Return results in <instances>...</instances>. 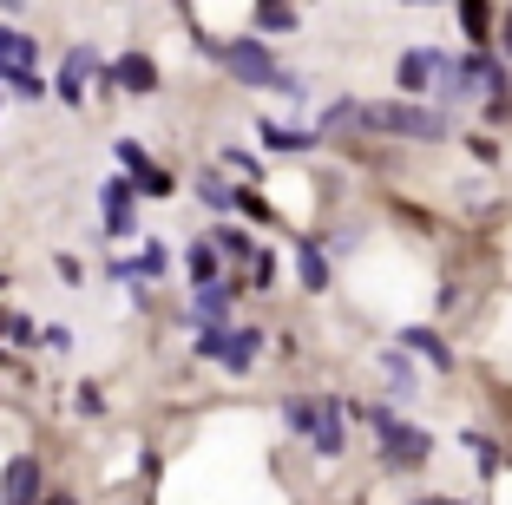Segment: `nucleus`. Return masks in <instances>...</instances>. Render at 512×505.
<instances>
[{
    "label": "nucleus",
    "instance_id": "2",
    "mask_svg": "<svg viewBox=\"0 0 512 505\" xmlns=\"http://www.w3.org/2000/svg\"><path fill=\"white\" fill-rule=\"evenodd\" d=\"M211 53L243 79V86H283V66H276V53L263 40H224V46H211Z\"/></svg>",
    "mask_w": 512,
    "mask_h": 505
},
{
    "label": "nucleus",
    "instance_id": "16",
    "mask_svg": "<svg viewBox=\"0 0 512 505\" xmlns=\"http://www.w3.org/2000/svg\"><path fill=\"white\" fill-rule=\"evenodd\" d=\"M112 276H165V243H145V250H138V263H119Z\"/></svg>",
    "mask_w": 512,
    "mask_h": 505
},
{
    "label": "nucleus",
    "instance_id": "13",
    "mask_svg": "<svg viewBox=\"0 0 512 505\" xmlns=\"http://www.w3.org/2000/svg\"><path fill=\"white\" fill-rule=\"evenodd\" d=\"M401 348H414V355H427V361H434V368H447V342H440V335H434V328H401Z\"/></svg>",
    "mask_w": 512,
    "mask_h": 505
},
{
    "label": "nucleus",
    "instance_id": "8",
    "mask_svg": "<svg viewBox=\"0 0 512 505\" xmlns=\"http://www.w3.org/2000/svg\"><path fill=\"white\" fill-rule=\"evenodd\" d=\"M132 184H125V178H112L106 184V237H125V230H132Z\"/></svg>",
    "mask_w": 512,
    "mask_h": 505
},
{
    "label": "nucleus",
    "instance_id": "11",
    "mask_svg": "<svg viewBox=\"0 0 512 505\" xmlns=\"http://www.w3.org/2000/svg\"><path fill=\"white\" fill-rule=\"evenodd\" d=\"M440 60H447V53H407V60H401V86L407 92H427V86H434V73H440Z\"/></svg>",
    "mask_w": 512,
    "mask_h": 505
},
{
    "label": "nucleus",
    "instance_id": "18",
    "mask_svg": "<svg viewBox=\"0 0 512 505\" xmlns=\"http://www.w3.org/2000/svg\"><path fill=\"white\" fill-rule=\"evenodd\" d=\"M191 276H197L204 289L217 283V250H211V243H191Z\"/></svg>",
    "mask_w": 512,
    "mask_h": 505
},
{
    "label": "nucleus",
    "instance_id": "24",
    "mask_svg": "<svg viewBox=\"0 0 512 505\" xmlns=\"http://www.w3.org/2000/svg\"><path fill=\"white\" fill-rule=\"evenodd\" d=\"M460 20H467V33H473V40H486V20H493V14H486L480 0H473V7H460Z\"/></svg>",
    "mask_w": 512,
    "mask_h": 505
},
{
    "label": "nucleus",
    "instance_id": "10",
    "mask_svg": "<svg viewBox=\"0 0 512 505\" xmlns=\"http://www.w3.org/2000/svg\"><path fill=\"white\" fill-rule=\"evenodd\" d=\"M92 66H99V60H92V46H73V60H66V73H60V99H66V105H79Z\"/></svg>",
    "mask_w": 512,
    "mask_h": 505
},
{
    "label": "nucleus",
    "instance_id": "6",
    "mask_svg": "<svg viewBox=\"0 0 512 505\" xmlns=\"http://www.w3.org/2000/svg\"><path fill=\"white\" fill-rule=\"evenodd\" d=\"M33 492H40V460H14L7 479H0V499L7 505H33Z\"/></svg>",
    "mask_w": 512,
    "mask_h": 505
},
{
    "label": "nucleus",
    "instance_id": "5",
    "mask_svg": "<svg viewBox=\"0 0 512 505\" xmlns=\"http://www.w3.org/2000/svg\"><path fill=\"white\" fill-rule=\"evenodd\" d=\"M256 348H263V335H256V328H224V348H217V361H224V368H256Z\"/></svg>",
    "mask_w": 512,
    "mask_h": 505
},
{
    "label": "nucleus",
    "instance_id": "17",
    "mask_svg": "<svg viewBox=\"0 0 512 505\" xmlns=\"http://www.w3.org/2000/svg\"><path fill=\"white\" fill-rule=\"evenodd\" d=\"M381 368H388V387H394V394H401V401H407V394H414V368H407V355H401V348H394V355L381 361Z\"/></svg>",
    "mask_w": 512,
    "mask_h": 505
},
{
    "label": "nucleus",
    "instance_id": "21",
    "mask_svg": "<svg viewBox=\"0 0 512 505\" xmlns=\"http://www.w3.org/2000/svg\"><path fill=\"white\" fill-rule=\"evenodd\" d=\"M197 197H204L211 210H230V184H224V178H211V171L197 178Z\"/></svg>",
    "mask_w": 512,
    "mask_h": 505
},
{
    "label": "nucleus",
    "instance_id": "9",
    "mask_svg": "<svg viewBox=\"0 0 512 505\" xmlns=\"http://www.w3.org/2000/svg\"><path fill=\"white\" fill-rule=\"evenodd\" d=\"M20 73H33V40L0 27V79H20Z\"/></svg>",
    "mask_w": 512,
    "mask_h": 505
},
{
    "label": "nucleus",
    "instance_id": "19",
    "mask_svg": "<svg viewBox=\"0 0 512 505\" xmlns=\"http://www.w3.org/2000/svg\"><path fill=\"white\" fill-rule=\"evenodd\" d=\"M283 414H289V427H296V433H316V420H322V401H289Z\"/></svg>",
    "mask_w": 512,
    "mask_h": 505
},
{
    "label": "nucleus",
    "instance_id": "22",
    "mask_svg": "<svg viewBox=\"0 0 512 505\" xmlns=\"http://www.w3.org/2000/svg\"><path fill=\"white\" fill-rule=\"evenodd\" d=\"M230 210H243V217H256V223H270V204L256 191H230Z\"/></svg>",
    "mask_w": 512,
    "mask_h": 505
},
{
    "label": "nucleus",
    "instance_id": "26",
    "mask_svg": "<svg viewBox=\"0 0 512 505\" xmlns=\"http://www.w3.org/2000/svg\"><path fill=\"white\" fill-rule=\"evenodd\" d=\"M53 505H73V499H53Z\"/></svg>",
    "mask_w": 512,
    "mask_h": 505
},
{
    "label": "nucleus",
    "instance_id": "25",
    "mask_svg": "<svg viewBox=\"0 0 512 505\" xmlns=\"http://www.w3.org/2000/svg\"><path fill=\"white\" fill-rule=\"evenodd\" d=\"M421 505H460V499H421Z\"/></svg>",
    "mask_w": 512,
    "mask_h": 505
},
{
    "label": "nucleus",
    "instance_id": "14",
    "mask_svg": "<svg viewBox=\"0 0 512 505\" xmlns=\"http://www.w3.org/2000/svg\"><path fill=\"white\" fill-rule=\"evenodd\" d=\"M342 407H322V420H316V453L322 460H335V453H342Z\"/></svg>",
    "mask_w": 512,
    "mask_h": 505
},
{
    "label": "nucleus",
    "instance_id": "4",
    "mask_svg": "<svg viewBox=\"0 0 512 505\" xmlns=\"http://www.w3.org/2000/svg\"><path fill=\"white\" fill-rule=\"evenodd\" d=\"M119 164L132 171V191H145V197H165V191H171V178H165V171H158V164L145 158V145H132V138L119 145Z\"/></svg>",
    "mask_w": 512,
    "mask_h": 505
},
{
    "label": "nucleus",
    "instance_id": "23",
    "mask_svg": "<svg viewBox=\"0 0 512 505\" xmlns=\"http://www.w3.org/2000/svg\"><path fill=\"white\" fill-rule=\"evenodd\" d=\"M256 27H270V33L296 27V7H256Z\"/></svg>",
    "mask_w": 512,
    "mask_h": 505
},
{
    "label": "nucleus",
    "instance_id": "15",
    "mask_svg": "<svg viewBox=\"0 0 512 505\" xmlns=\"http://www.w3.org/2000/svg\"><path fill=\"white\" fill-rule=\"evenodd\" d=\"M296 269H302V289H329V256L316 243H302L296 250Z\"/></svg>",
    "mask_w": 512,
    "mask_h": 505
},
{
    "label": "nucleus",
    "instance_id": "3",
    "mask_svg": "<svg viewBox=\"0 0 512 505\" xmlns=\"http://www.w3.org/2000/svg\"><path fill=\"white\" fill-rule=\"evenodd\" d=\"M375 132H401V138H447V119L440 112H427V105H375V112H362Z\"/></svg>",
    "mask_w": 512,
    "mask_h": 505
},
{
    "label": "nucleus",
    "instance_id": "1",
    "mask_svg": "<svg viewBox=\"0 0 512 505\" xmlns=\"http://www.w3.org/2000/svg\"><path fill=\"white\" fill-rule=\"evenodd\" d=\"M362 414L375 420V433H381V466H394V473H414V466H427L434 440H427L421 427L394 420V407H362Z\"/></svg>",
    "mask_w": 512,
    "mask_h": 505
},
{
    "label": "nucleus",
    "instance_id": "12",
    "mask_svg": "<svg viewBox=\"0 0 512 505\" xmlns=\"http://www.w3.org/2000/svg\"><path fill=\"white\" fill-rule=\"evenodd\" d=\"M224 315H230V289H224V283L197 289V309H191V322H204V328H224Z\"/></svg>",
    "mask_w": 512,
    "mask_h": 505
},
{
    "label": "nucleus",
    "instance_id": "7",
    "mask_svg": "<svg viewBox=\"0 0 512 505\" xmlns=\"http://www.w3.org/2000/svg\"><path fill=\"white\" fill-rule=\"evenodd\" d=\"M106 86H125V92H151V86H158V66H151L145 53H125V60H119V66L106 73Z\"/></svg>",
    "mask_w": 512,
    "mask_h": 505
},
{
    "label": "nucleus",
    "instance_id": "20",
    "mask_svg": "<svg viewBox=\"0 0 512 505\" xmlns=\"http://www.w3.org/2000/svg\"><path fill=\"white\" fill-rule=\"evenodd\" d=\"M263 145H276V151H309V132H283V125H263Z\"/></svg>",
    "mask_w": 512,
    "mask_h": 505
}]
</instances>
